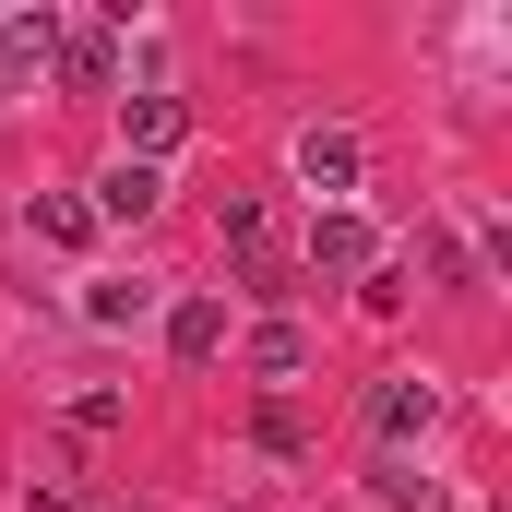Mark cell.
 <instances>
[{"instance_id":"cell-2","label":"cell","mask_w":512,"mask_h":512,"mask_svg":"<svg viewBox=\"0 0 512 512\" xmlns=\"http://www.w3.org/2000/svg\"><path fill=\"white\" fill-rule=\"evenodd\" d=\"M179 143H191V108L179 96H120V155L131 167H167Z\"/></svg>"},{"instance_id":"cell-5","label":"cell","mask_w":512,"mask_h":512,"mask_svg":"<svg viewBox=\"0 0 512 512\" xmlns=\"http://www.w3.org/2000/svg\"><path fill=\"white\" fill-rule=\"evenodd\" d=\"M441 417V393L417 382V370H393V382H370V441H417Z\"/></svg>"},{"instance_id":"cell-16","label":"cell","mask_w":512,"mask_h":512,"mask_svg":"<svg viewBox=\"0 0 512 512\" xmlns=\"http://www.w3.org/2000/svg\"><path fill=\"white\" fill-rule=\"evenodd\" d=\"M72 512H131V501H72Z\"/></svg>"},{"instance_id":"cell-9","label":"cell","mask_w":512,"mask_h":512,"mask_svg":"<svg viewBox=\"0 0 512 512\" xmlns=\"http://www.w3.org/2000/svg\"><path fill=\"white\" fill-rule=\"evenodd\" d=\"M24 227H36L48 251H84V239H96V215H84L72 191H36V215H24Z\"/></svg>"},{"instance_id":"cell-6","label":"cell","mask_w":512,"mask_h":512,"mask_svg":"<svg viewBox=\"0 0 512 512\" xmlns=\"http://www.w3.org/2000/svg\"><path fill=\"white\" fill-rule=\"evenodd\" d=\"M72 96H108L120 84V48H108V24H60V60H48Z\"/></svg>"},{"instance_id":"cell-4","label":"cell","mask_w":512,"mask_h":512,"mask_svg":"<svg viewBox=\"0 0 512 512\" xmlns=\"http://www.w3.org/2000/svg\"><path fill=\"white\" fill-rule=\"evenodd\" d=\"M155 203H167V167H108V179H96V203H84V215H96V227H143V215H155Z\"/></svg>"},{"instance_id":"cell-13","label":"cell","mask_w":512,"mask_h":512,"mask_svg":"<svg viewBox=\"0 0 512 512\" xmlns=\"http://www.w3.org/2000/svg\"><path fill=\"white\" fill-rule=\"evenodd\" d=\"M120 417H131L120 393H72V405H60V429H84V441H108V429H120Z\"/></svg>"},{"instance_id":"cell-7","label":"cell","mask_w":512,"mask_h":512,"mask_svg":"<svg viewBox=\"0 0 512 512\" xmlns=\"http://www.w3.org/2000/svg\"><path fill=\"white\" fill-rule=\"evenodd\" d=\"M48 60H60V12H12V24H0V96L36 84Z\"/></svg>"},{"instance_id":"cell-11","label":"cell","mask_w":512,"mask_h":512,"mask_svg":"<svg viewBox=\"0 0 512 512\" xmlns=\"http://www.w3.org/2000/svg\"><path fill=\"white\" fill-rule=\"evenodd\" d=\"M84 322H108V334L155 322V274H131V286H96V298H84Z\"/></svg>"},{"instance_id":"cell-14","label":"cell","mask_w":512,"mask_h":512,"mask_svg":"<svg viewBox=\"0 0 512 512\" xmlns=\"http://www.w3.org/2000/svg\"><path fill=\"white\" fill-rule=\"evenodd\" d=\"M382 501H393V512H441V489H429L417 465H382Z\"/></svg>"},{"instance_id":"cell-1","label":"cell","mask_w":512,"mask_h":512,"mask_svg":"<svg viewBox=\"0 0 512 512\" xmlns=\"http://www.w3.org/2000/svg\"><path fill=\"white\" fill-rule=\"evenodd\" d=\"M298 262H310V274H334V286H370V274H382V227H370L358 203H322Z\"/></svg>"},{"instance_id":"cell-8","label":"cell","mask_w":512,"mask_h":512,"mask_svg":"<svg viewBox=\"0 0 512 512\" xmlns=\"http://www.w3.org/2000/svg\"><path fill=\"white\" fill-rule=\"evenodd\" d=\"M167 346H179L191 370H203V358H227V298H179V310H167Z\"/></svg>"},{"instance_id":"cell-12","label":"cell","mask_w":512,"mask_h":512,"mask_svg":"<svg viewBox=\"0 0 512 512\" xmlns=\"http://www.w3.org/2000/svg\"><path fill=\"white\" fill-rule=\"evenodd\" d=\"M215 227H227V251L251 262V251H262V227H274V215H262V191H227V203H215Z\"/></svg>"},{"instance_id":"cell-10","label":"cell","mask_w":512,"mask_h":512,"mask_svg":"<svg viewBox=\"0 0 512 512\" xmlns=\"http://www.w3.org/2000/svg\"><path fill=\"white\" fill-rule=\"evenodd\" d=\"M251 370H262V382H298V370H310V334H298V322H262V334H251Z\"/></svg>"},{"instance_id":"cell-3","label":"cell","mask_w":512,"mask_h":512,"mask_svg":"<svg viewBox=\"0 0 512 512\" xmlns=\"http://www.w3.org/2000/svg\"><path fill=\"white\" fill-rule=\"evenodd\" d=\"M358 167H370V143H358L346 120H310V131H298V179H310V191H358Z\"/></svg>"},{"instance_id":"cell-15","label":"cell","mask_w":512,"mask_h":512,"mask_svg":"<svg viewBox=\"0 0 512 512\" xmlns=\"http://www.w3.org/2000/svg\"><path fill=\"white\" fill-rule=\"evenodd\" d=\"M251 441H262V453H298L310 429H298V405H262V417H251Z\"/></svg>"}]
</instances>
